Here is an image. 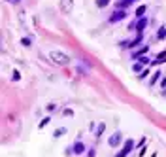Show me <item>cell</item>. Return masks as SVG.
Instances as JSON below:
<instances>
[{
	"label": "cell",
	"mask_w": 166,
	"mask_h": 157,
	"mask_svg": "<svg viewBox=\"0 0 166 157\" xmlns=\"http://www.w3.org/2000/svg\"><path fill=\"white\" fill-rule=\"evenodd\" d=\"M47 57H49V61H53L55 65H61V66H64V65L70 62V55L59 51V49H51V51L47 53Z\"/></svg>",
	"instance_id": "obj_1"
},
{
	"label": "cell",
	"mask_w": 166,
	"mask_h": 157,
	"mask_svg": "<svg viewBox=\"0 0 166 157\" xmlns=\"http://www.w3.org/2000/svg\"><path fill=\"white\" fill-rule=\"evenodd\" d=\"M132 148H134V140H130V138H128V140L125 142V146H123V149H121V152H119L117 155H115V157H127L128 153L132 152Z\"/></svg>",
	"instance_id": "obj_2"
},
{
	"label": "cell",
	"mask_w": 166,
	"mask_h": 157,
	"mask_svg": "<svg viewBox=\"0 0 166 157\" xmlns=\"http://www.w3.org/2000/svg\"><path fill=\"white\" fill-rule=\"evenodd\" d=\"M121 140H123V136H121V133H113L110 138H108V144H110L111 148H117L119 144H121Z\"/></svg>",
	"instance_id": "obj_3"
},
{
	"label": "cell",
	"mask_w": 166,
	"mask_h": 157,
	"mask_svg": "<svg viewBox=\"0 0 166 157\" xmlns=\"http://www.w3.org/2000/svg\"><path fill=\"white\" fill-rule=\"evenodd\" d=\"M125 17H127V11H125V10H119V11H113V13H111L110 21H111V23H119V21L125 19Z\"/></svg>",
	"instance_id": "obj_4"
},
{
	"label": "cell",
	"mask_w": 166,
	"mask_h": 157,
	"mask_svg": "<svg viewBox=\"0 0 166 157\" xmlns=\"http://www.w3.org/2000/svg\"><path fill=\"white\" fill-rule=\"evenodd\" d=\"M72 6H74V0H62V2H61L62 13H70L72 11Z\"/></svg>",
	"instance_id": "obj_5"
},
{
	"label": "cell",
	"mask_w": 166,
	"mask_h": 157,
	"mask_svg": "<svg viewBox=\"0 0 166 157\" xmlns=\"http://www.w3.org/2000/svg\"><path fill=\"white\" fill-rule=\"evenodd\" d=\"M72 152H74L76 155H83V152H85V144H83V142H76V144L74 146H72Z\"/></svg>",
	"instance_id": "obj_6"
},
{
	"label": "cell",
	"mask_w": 166,
	"mask_h": 157,
	"mask_svg": "<svg viewBox=\"0 0 166 157\" xmlns=\"http://www.w3.org/2000/svg\"><path fill=\"white\" fill-rule=\"evenodd\" d=\"M147 51H149V46H143L142 49H138V51H134V53H132V57H134V59H140V57H142V55H146Z\"/></svg>",
	"instance_id": "obj_7"
},
{
	"label": "cell",
	"mask_w": 166,
	"mask_h": 157,
	"mask_svg": "<svg viewBox=\"0 0 166 157\" xmlns=\"http://www.w3.org/2000/svg\"><path fill=\"white\" fill-rule=\"evenodd\" d=\"M146 27H147V19L146 17H140V21H138V25H136V28H138V32H143V30H146Z\"/></svg>",
	"instance_id": "obj_8"
},
{
	"label": "cell",
	"mask_w": 166,
	"mask_h": 157,
	"mask_svg": "<svg viewBox=\"0 0 166 157\" xmlns=\"http://www.w3.org/2000/svg\"><path fill=\"white\" fill-rule=\"evenodd\" d=\"M134 2H136V0H121V2H117V8L125 10V8H128V6H132Z\"/></svg>",
	"instance_id": "obj_9"
},
{
	"label": "cell",
	"mask_w": 166,
	"mask_h": 157,
	"mask_svg": "<svg viewBox=\"0 0 166 157\" xmlns=\"http://www.w3.org/2000/svg\"><path fill=\"white\" fill-rule=\"evenodd\" d=\"M161 62H166V53H161L155 61H151V65H161Z\"/></svg>",
	"instance_id": "obj_10"
},
{
	"label": "cell",
	"mask_w": 166,
	"mask_h": 157,
	"mask_svg": "<svg viewBox=\"0 0 166 157\" xmlns=\"http://www.w3.org/2000/svg\"><path fill=\"white\" fill-rule=\"evenodd\" d=\"M104 129H106V125H104V123H100V125L96 127V131H95V136H96V138H100V134L104 133Z\"/></svg>",
	"instance_id": "obj_11"
},
{
	"label": "cell",
	"mask_w": 166,
	"mask_h": 157,
	"mask_svg": "<svg viewBox=\"0 0 166 157\" xmlns=\"http://www.w3.org/2000/svg\"><path fill=\"white\" fill-rule=\"evenodd\" d=\"M164 38H166V27H162L161 30L157 32V40H164Z\"/></svg>",
	"instance_id": "obj_12"
},
{
	"label": "cell",
	"mask_w": 166,
	"mask_h": 157,
	"mask_svg": "<svg viewBox=\"0 0 166 157\" xmlns=\"http://www.w3.org/2000/svg\"><path fill=\"white\" fill-rule=\"evenodd\" d=\"M143 13H146V4L140 6V8L136 10V17H143Z\"/></svg>",
	"instance_id": "obj_13"
},
{
	"label": "cell",
	"mask_w": 166,
	"mask_h": 157,
	"mask_svg": "<svg viewBox=\"0 0 166 157\" xmlns=\"http://www.w3.org/2000/svg\"><path fill=\"white\" fill-rule=\"evenodd\" d=\"M64 133H66V129H64V127H61V129H57V131H55V134H53V136H55V138H61Z\"/></svg>",
	"instance_id": "obj_14"
},
{
	"label": "cell",
	"mask_w": 166,
	"mask_h": 157,
	"mask_svg": "<svg viewBox=\"0 0 166 157\" xmlns=\"http://www.w3.org/2000/svg\"><path fill=\"white\" fill-rule=\"evenodd\" d=\"M143 66H146V65H143V62H140V61H138V62H136V65L132 66V70H134V72H140V70H142Z\"/></svg>",
	"instance_id": "obj_15"
},
{
	"label": "cell",
	"mask_w": 166,
	"mask_h": 157,
	"mask_svg": "<svg viewBox=\"0 0 166 157\" xmlns=\"http://www.w3.org/2000/svg\"><path fill=\"white\" fill-rule=\"evenodd\" d=\"M108 4H110V0H96V6H98V8H106Z\"/></svg>",
	"instance_id": "obj_16"
},
{
	"label": "cell",
	"mask_w": 166,
	"mask_h": 157,
	"mask_svg": "<svg viewBox=\"0 0 166 157\" xmlns=\"http://www.w3.org/2000/svg\"><path fill=\"white\" fill-rule=\"evenodd\" d=\"M161 76H162V74H161V70H157V72L153 74V78H151V85H153V83H155V82L158 80V78H161Z\"/></svg>",
	"instance_id": "obj_17"
},
{
	"label": "cell",
	"mask_w": 166,
	"mask_h": 157,
	"mask_svg": "<svg viewBox=\"0 0 166 157\" xmlns=\"http://www.w3.org/2000/svg\"><path fill=\"white\" fill-rule=\"evenodd\" d=\"M30 44H32V40H30V38H23V40H21V46H25V47H28Z\"/></svg>",
	"instance_id": "obj_18"
},
{
	"label": "cell",
	"mask_w": 166,
	"mask_h": 157,
	"mask_svg": "<svg viewBox=\"0 0 166 157\" xmlns=\"http://www.w3.org/2000/svg\"><path fill=\"white\" fill-rule=\"evenodd\" d=\"M49 121H51V119H49V117H45L44 121H42V123H40V129H42V127H45L47 123H49Z\"/></svg>",
	"instance_id": "obj_19"
},
{
	"label": "cell",
	"mask_w": 166,
	"mask_h": 157,
	"mask_svg": "<svg viewBox=\"0 0 166 157\" xmlns=\"http://www.w3.org/2000/svg\"><path fill=\"white\" fill-rule=\"evenodd\" d=\"M11 78H13V80H15V82H17V80H19V78H21V76H19V72H17V70H13V76H11Z\"/></svg>",
	"instance_id": "obj_20"
},
{
	"label": "cell",
	"mask_w": 166,
	"mask_h": 157,
	"mask_svg": "<svg viewBox=\"0 0 166 157\" xmlns=\"http://www.w3.org/2000/svg\"><path fill=\"white\" fill-rule=\"evenodd\" d=\"M47 110H49V112H55L57 106H55V104H47Z\"/></svg>",
	"instance_id": "obj_21"
},
{
	"label": "cell",
	"mask_w": 166,
	"mask_h": 157,
	"mask_svg": "<svg viewBox=\"0 0 166 157\" xmlns=\"http://www.w3.org/2000/svg\"><path fill=\"white\" fill-rule=\"evenodd\" d=\"M161 85H162V87H166V78H162V83Z\"/></svg>",
	"instance_id": "obj_22"
},
{
	"label": "cell",
	"mask_w": 166,
	"mask_h": 157,
	"mask_svg": "<svg viewBox=\"0 0 166 157\" xmlns=\"http://www.w3.org/2000/svg\"><path fill=\"white\" fill-rule=\"evenodd\" d=\"M8 2H11V4H17V2H19V0H8Z\"/></svg>",
	"instance_id": "obj_23"
}]
</instances>
